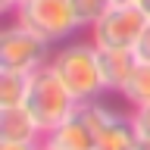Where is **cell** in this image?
<instances>
[{"label": "cell", "instance_id": "obj_1", "mask_svg": "<svg viewBox=\"0 0 150 150\" xmlns=\"http://www.w3.org/2000/svg\"><path fill=\"white\" fill-rule=\"evenodd\" d=\"M47 66L63 78V84L72 91V97L78 103L106 97V84H103V72H100V53H97L94 41H66V44H59Z\"/></svg>", "mask_w": 150, "mask_h": 150}, {"label": "cell", "instance_id": "obj_2", "mask_svg": "<svg viewBox=\"0 0 150 150\" xmlns=\"http://www.w3.org/2000/svg\"><path fill=\"white\" fill-rule=\"evenodd\" d=\"M22 106L35 116V122L47 134L59 122H66L72 116L78 100L72 97V91L63 84V78L50 66H41V69H35V72L28 75V94H25V103Z\"/></svg>", "mask_w": 150, "mask_h": 150}, {"label": "cell", "instance_id": "obj_3", "mask_svg": "<svg viewBox=\"0 0 150 150\" xmlns=\"http://www.w3.org/2000/svg\"><path fill=\"white\" fill-rule=\"evenodd\" d=\"M16 22L31 28L35 35H41L50 44H66L69 38L78 31V19H75L72 0H25L22 6L13 13Z\"/></svg>", "mask_w": 150, "mask_h": 150}, {"label": "cell", "instance_id": "obj_4", "mask_svg": "<svg viewBox=\"0 0 150 150\" xmlns=\"http://www.w3.org/2000/svg\"><path fill=\"white\" fill-rule=\"evenodd\" d=\"M50 47H53L50 41H44L41 35H35L31 28L13 19L0 31V69L31 75L35 69L50 63V56H53Z\"/></svg>", "mask_w": 150, "mask_h": 150}, {"label": "cell", "instance_id": "obj_5", "mask_svg": "<svg viewBox=\"0 0 150 150\" xmlns=\"http://www.w3.org/2000/svg\"><path fill=\"white\" fill-rule=\"evenodd\" d=\"M147 22L150 19L141 13L138 3H112L91 25V41L97 47H131L134 50Z\"/></svg>", "mask_w": 150, "mask_h": 150}, {"label": "cell", "instance_id": "obj_6", "mask_svg": "<svg viewBox=\"0 0 150 150\" xmlns=\"http://www.w3.org/2000/svg\"><path fill=\"white\" fill-rule=\"evenodd\" d=\"M100 53V72H103V84H106V94H116L119 97L128 84L131 72L138 69V53L131 47H97Z\"/></svg>", "mask_w": 150, "mask_h": 150}, {"label": "cell", "instance_id": "obj_7", "mask_svg": "<svg viewBox=\"0 0 150 150\" xmlns=\"http://www.w3.org/2000/svg\"><path fill=\"white\" fill-rule=\"evenodd\" d=\"M0 141H25V144H41L44 131L35 122V116L25 106H3L0 110Z\"/></svg>", "mask_w": 150, "mask_h": 150}, {"label": "cell", "instance_id": "obj_8", "mask_svg": "<svg viewBox=\"0 0 150 150\" xmlns=\"http://www.w3.org/2000/svg\"><path fill=\"white\" fill-rule=\"evenodd\" d=\"M44 141L59 150H97V138L78 112H72L66 122H59L53 131H47Z\"/></svg>", "mask_w": 150, "mask_h": 150}, {"label": "cell", "instance_id": "obj_9", "mask_svg": "<svg viewBox=\"0 0 150 150\" xmlns=\"http://www.w3.org/2000/svg\"><path fill=\"white\" fill-rule=\"evenodd\" d=\"M138 144V131L131 122V112H122L110 128L97 138V150H134Z\"/></svg>", "mask_w": 150, "mask_h": 150}, {"label": "cell", "instance_id": "obj_10", "mask_svg": "<svg viewBox=\"0 0 150 150\" xmlns=\"http://www.w3.org/2000/svg\"><path fill=\"white\" fill-rule=\"evenodd\" d=\"M75 112H78V116H81V119L88 122V128L94 131V138H100L103 131H106V128L112 125V122H116V119L122 116L119 110L106 106L103 100H84V103H78V106H75Z\"/></svg>", "mask_w": 150, "mask_h": 150}, {"label": "cell", "instance_id": "obj_11", "mask_svg": "<svg viewBox=\"0 0 150 150\" xmlns=\"http://www.w3.org/2000/svg\"><path fill=\"white\" fill-rule=\"evenodd\" d=\"M119 97L128 103L131 110H138V106L150 103V63H138V69L131 72L128 84H125V91H122Z\"/></svg>", "mask_w": 150, "mask_h": 150}, {"label": "cell", "instance_id": "obj_12", "mask_svg": "<svg viewBox=\"0 0 150 150\" xmlns=\"http://www.w3.org/2000/svg\"><path fill=\"white\" fill-rule=\"evenodd\" d=\"M25 94H28V75L25 72L0 69V110L3 106H22Z\"/></svg>", "mask_w": 150, "mask_h": 150}, {"label": "cell", "instance_id": "obj_13", "mask_svg": "<svg viewBox=\"0 0 150 150\" xmlns=\"http://www.w3.org/2000/svg\"><path fill=\"white\" fill-rule=\"evenodd\" d=\"M110 6H112V0H72L75 19H78V25H81V28H91Z\"/></svg>", "mask_w": 150, "mask_h": 150}, {"label": "cell", "instance_id": "obj_14", "mask_svg": "<svg viewBox=\"0 0 150 150\" xmlns=\"http://www.w3.org/2000/svg\"><path fill=\"white\" fill-rule=\"evenodd\" d=\"M131 122H134L138 138H150V103H144V106H138V110H131Z\"/></svg>", "mask_w": 150, "mask_h": 150}, {"label": "cell", "instance_id": "obj_15", "mask_svg": "<svg viewBox=\"0 0 150 150\" xmlns=\"http://www.w3.org/2000/svg\"><path fill=\"white\" fill-rule=\"evenodd\" d=\"M134 53H138L141 63H150V22L144 25V31H141L138 44H134Z\"/></svg>", "mask_w": 150, "mask_h": 150}, {"label": "cell", "instance_id": "obj_16", "mask_svg": "<svg viewBox=\"0 0 150 150\" xmlns=\"http://www.w3.org/2000/svg\"><path fill=\"white\" fill-rule=\"evenodd\" d=\"M0 150H38V144H25V141H0Z\"/></svg>", "mask_w": 150, "mask_h": 150}, {"label": "cell", "instance_id": "obj_17", "mask_svg": "<svg viewBox=\"0 0 150 150\" xmlns=\"http://www.w3.org/2000/svg\"><path fill=\"white\" fill-rule=\"evenodd\" d=\"M22 3H25V0H0V6H3V13H6V16H13Z\"/></svg>", "mask_w": 150, "mask_h": 150}, {"label": "cell", "instance_id": "obj_18", "mask_svg": "<svg viewBox=\"0 0 150 150\" xmlns=\"http://www.w3.org/2000/svg\"><path fill=\"white\" fill-rule=\"evenodd\" d=\"M134 3H138V6H141V13L150 19V0H134Z\"/></svg>", "mask_w": 150, "mask_h": 150}, {"label": "cell", "instance_id": "obj_19", "mask_svg": "<svg viewBox=\"0 0 150 150\" xmlns=\"http://www.w3.org/2000/svg\"><path fill=\"white\" fill-rule=\"evenodd\" d=\"M134 150H150V138H138V144H134Z\"/></svg>", "mask_w": 150, "mask_h": 150}, {"label": "cell", "instance_id": "obj_20", "mask_svg": "<svg viewBox=\"0 0 150 150\" xmlns=\"http://www.w3.org/2000/svg\"><path fill=\"white\" fill-rule=\"evenodd\" d=\"M38 150H59V147H53V144H47V141H41V144H38Z\"/></svg>", "mask_w": 150, "mask_h": 150}, {"label": "cell", "instance_id": "obj_21", "mask_svg": "<svg viewBox=\"0 0 150 150\" xmlns=\"http://www.w3.org/2000/svg\"><path fill=\"white\" fill-rule=\"evenodd\" d=\"M112 3H134V0H112Z\"/></svg>", "mask_w": 150, "mask_h": 150}]
</instances>
